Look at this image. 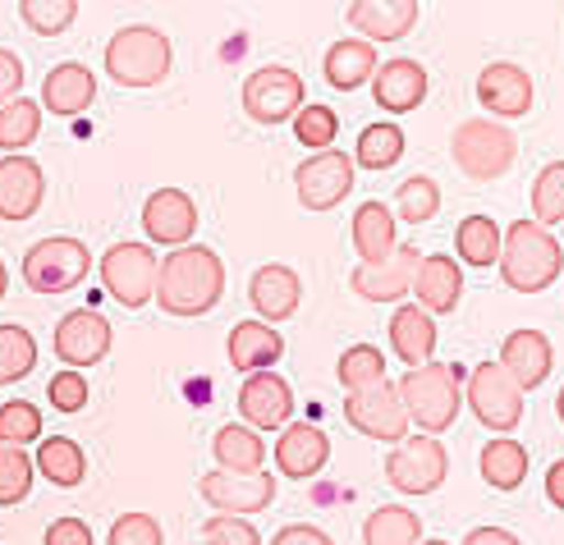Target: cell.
<instances>
[{"label":"cell","instance_id":"cell-1","mask_svg":"<svg viewBox=\"0 0 564 545\" xmlns=\"http://www.w3.org/2000/svg\"><path fill=\"white\" fill-rule=\"evenodd\" d=\"M225 294V262L203 248V243H184L175 252L161 257L156 271V303L165 317H207Z\"/></svg>","mask_w":564,"mask_h":545},{"label":"cell","instance_id":"cell-2","mask_svg":"<svg viewBox=\"0 0 564 545\" xmlns=\"http://www.w3.org/2000/svg\"><path fill=\"white\" fill-rule=\"evenodd\" d=\"M500 280L510 284L514 294H542L560 280L564 271V252L555 243V235L538 220H514L500 239Z\"/></svg>","mask_w":564,"mask_h":545},{"label":"cell","instance_id":"cell-3","mask_svg":"<svg viewBox=\"0 0 564 545\" xmlns=\"http://www.w3.org/2000/svg\"><path fill=\"white\" fill-rule=\"evenodd\" d=\"M171 61H175V46L152 23H129L106 42V74L120 88H156L171 74Z\"/></svg>","mask_w":564,"mask_h":545},{"label":"cell","instance_id":"cell-4","mask_svg":"<svg viewBox=\"0 0 564 545\" xmlns=\"http://www.w3.org/2000/svg\"><path fill=\"white\" fill-rule=\"evenodd\" d=\"M404 399V413L409 422H417V432L441 436L455 426L459 408H464V390H459V371L449 362H427V367H413L404 371V381L394 385Z\"/></svg>","mask_w":564,"mask_h":545},{"label":"cell","instance_id":"cell-5","mask_svg":"<svg viewBox=\"0 0 564 545\" xmlns=\"http://www.w3.org/2000/svg\"><path fill=\"white\" fill-rule=\"evenodd\" d=\"M88 271H93L88 243H78L69 235L37 239L33 248L23 252V266H19L23 284L33 294H69V290H78V284L88 280Z\"/></svg>","mask_w":564,"mask_h":545},{"label":"cell","instance_id":"cell-6","mask_svg":"<svg viewBox=\"0 0 564 545\" xmlns=\"http://www.w3.org/2000/svg\"><path fill=\"white\" fill-rule=\"evenodd\" d=\"M449 156H455V165L468 179L487 184V179H500L505 170L514 165L519 138L496 120H464V124H455V138H449Z\"/></svg>","mask_w":564,"mask_h":545},{"label":"cell","instance_id":"cell-7","mask_svg":"<svg viewBox=\"0 0 564 545\" xmlns=\"http://www.w3.org/2000/svg\"><path fill=\"white\" fill-rule=\"evenodd\" d=\"M156 271H161V257L148 243H116V248H106L97 262L106 294L129 312L148 307L156 298Z\"/></svg>","mask_w":564,"mask_h":545},{"label":"cell","instance_id":"cell-8","mask_svg":"<svg viewBox=\"0 0 564 545\" xmlns=\"http://www.w3.org/2000/svg\"><path fill=\"white\" fill-rule=\"evenodd\" d=\"M464 404L473 408V417L482 422L487 432H500V436H510L523 422V390L510 381V371H505L500 362H477L473 367Z\"/></svg>","mask_w":564,"mask_h":545},{"label":"cell","instance_id":"cell-9","mask_svg":"<svg viewBox=\"0 0 564 545\" xmlns=\"http://www.w3.org/2000/svg\"><path fill=\"white\" fill-rule=\"evenodd\" d=\"M307 106V88L303 78L285 65H267V69H252L243 78V110L248 120H258L267 129L294 120V115Z\"/></svg>","mask_w":564,"mask_h":545},{"label":"cell","instance_id":"cell-10","mask_svg":"<svg viewBox=\"0 0 564 545\" xmlns=\"http://www.w3.org/2000/svg\"><path fill=\"white\" fill-rule=\"evenodd\" d=\"M445 472H449V458H445V445L436 436H404L400 445L390 449V458H386V481L400 495H432V491H441Z\"/></svg>","mask_w":564,"mask_h":545},{"label":"cell","instance_id":"cell-11","mask_svg":"<svg viewBox=\"0 0 564 545\" xmlns=\"http://www.w3.org/2000/svg\"><path fill=\"white\" fill-rule=\"evenodd\" d=\"M354 175H358V165L354 156L345 152H317V156H307L299 170H294V188H299V203L307 211H335L345 203V197L354 193Z\"/></svg>","mask_w":564,"mask_h":545},{"label":"cell","instance_id":"cell-12","mask_svg":"<svg viewBox=\"0 0 564 545\" xmlns=\"http://www.w3.org/2000/svg\"><path fill=\"white\" fill-rule=\"evenodd\" d=\"M345 417L358 436L368 440H381V445H400L409 436V413H404V399L390 381L372 385V390H358L345 399Z\"/></svg>","mask_w":564,"mask_h":545},{"label":"cell","instance_id":"cell-13","mask_svg":"<svg viewBox=\"0 0 564 545\" xmlns=\"http://www.w3.org/2000/svg\"><path fill=\"white\" fill-rule=\"evenodd\" d=\"M197 495L207 500V509L216 513H235V519H248V513H262L275 504V477L271 472H207L197 481Z\"/></svg>","mask_w":564,"mask_h":545},{"label":"cell","instance_id":"cell-14","mask_svg":"<svg viewBox=\"0 0 564 545\" xmlns=\"http://www.w3.org/2000/svg\"><path fill=\"white\" fill-rule=\"evenodd\" d=\"M417 262H422L417 243H394V252L386 257V262H358L349 284H354V294L368 298V303H394V298L413 294Z\"/></svg>","mask_w":564,"mask_h":545},{"label":"cell","instance_id":"cell-15","mask_svg":"<svg viewBox=\"0 0 564 545\" xmlns=\"http://www.w3.org/2000/svg\"><path fill=\"white\" fill-rule=\"evenodd\" d=\"M110 339H116V335H110V321L101 317V312H93V307H74V312H65L61 326H55V335H51L55 358L69 362L74 371L101 362V358L110 353Z\"/></svg>","mask_w":564,"mask_h":545},{"label":"cell","instance_id":"cell-16","mask_svg":"<svg viewBox=\"0 0 564 545\" xmlns=\"http://www.w3.org/2000/svg\"><path fill=\"white\" fill-rule=\"evenodd\" d=\"M239 413H243V426H252V432H280V426H290L294 417L290 381L275 377V371H252L239 385Z\"/></svg>","mask_w":564,"mask_h":545},{"label":"cell","instance_id":"cell-17","mask_svg":"<svg viewBox=\"0 0 564 545\" xmlns=\"http://www.w3.org/2000/svg\"><path fill=\"white\" fill-rule=\"evenodd\" d=\"M46 179L33 156H0V220H33L42 211Z\"/></svg>","mask_w":564,"mask_h":545},{"label":"cell","instance_id":"cell-18","mask_svg":"<svg viewBox=\"0 0 564 545\" xmlns=\"http://www.w3.org/2000/svg\"><path fill=\"white\" fill-rule=\"evenodd\" d=\"M143 229L161 248H184L197 235V203L184 188H156L143 207Z\"/></svg>","mask_w":564,"mask_h":545},{"label":"cell","instance_id":"cell-19","mask_svg":"<svg viewBox=\"0 0 564 545\" xmlns=\"http://www.w3.org/2000/svg\"><path fill=\"white\" fill-rule=\"evenodd\" d=\"M477 101L491 110V120H519V115L532 110V78L528 69L496 61L477 74Z\"/></svg>","mask_w":564,"mask_h":545},{"label":"cell","instance_id":"cell-20","mask_svg":"<svg viewBox=\"0 0 564 545\" xmlns=\"http://www.w3.org/2000/svg\"><path fill=\"white\" fill-rule=\"evenodd\" d=\"M248 298H252V307H258V317L267 326H280V321H290L299 312L303 280H299L294 266H280V262L258 266V271H252V280H248Z\"/></svg>","mask_w":564,"mask_h":545},{"label":"cell","instance_id":"cell-21","mask_svg":"<svg viewBox=\"0 0 564 545\" xmlns=\"http://www.w3.org/2000/svg\"><path fill=\"white\" fill-rule=\"evenodd\" d=\"M326 464H330V440H326L322 426H313V422L280 426V440H275V468L280 472L294 477V481H307Z\"/></svg>","mask_w":564,"mask_h":545},{"label":"cell","instance_id":"cell-22","mask_svg":"<svg viewBox=\"0 0 564 545\" xmlns=\"http://www.w3.org/2000/svg\"><path fill=\"white\" fill-rule=\"evenodd\" d=\"M417 23V0H349V28L362 42H400Z\"/></svg>","mask_w":564,"mask_h":545},{"label":"cell","instance_id":"cell-23","mask_svg":"<svg viewBox=\"0 0 564 545\" xmlns=\"http://www.w3.org/2000/svg\"><path fill=\"white\" fill-rule=\"evenodd\" d=\"M413 294H417V307L432 312V317H445V312H455L459 298H464V271L455 257L445 252H432L417 262V275H413Z\"/></svg>","mask_w":564,"mask_h":545},{"label":"cell","instance_id":"cell-24","mask_svg":"<svg viewBox=\"0 0 564 545\" xmlns=\"http://www.w3.org/2000/svg\"><path fill=\"white\" fill-rule=\"evenodd\" d=\"M372 97L390 115H409V110H417L422 101H427V69H422L417 61H409V55L386 61L372 74Z\"/></svg>","mask_w":564,"mask_h":545},{"label":"cell","instance_id":"cell-25","mask_svg":"<svg viewBox=\"0 0 564 545\" xmlns=\"http://www.w3.org/2000/svg\"><path fill=\"white\" fill-rule=\"evenodd\" d=\"M551 339L542 330H514V335H505L500 344V367L510 371V381L528 394V390H538L546 377H551Z\"/></svg>","mask_w":564,"mask_h":545},{"label":"cell","instance_id":"cell-26","mask_svg":"<svg viewBox=\"0 0 564 545\" xmlns=\"http://www.w3.org/2000/svg\"><path fill=\"white\" fill-rule=\"evenodd\" d=\"M93 97H97V74L83 61H61L46 74V83H42V110L65 115V120H69V115L88 110Z\"/></svg>","mask_w":564,"mask_h":545},{"label":"cell","instance_id":"cell-27","mask_svg":"<svg viewBox=\"0 0 564 545\" xmlns=\"http://www.w3.org/2000/svg\"><path fill=\"white\" fill-rule=\"evenodd\" d=\"M390 349H394L400 362H409V371L427 367L432 353H436V317L432 312H422L417 303H404L390 317Z\"/></svg>","mask_w":564,"mask_h":545},{"label":"cell","instance_id":"cell-28","mask_svg":"<svg viewBox=\"0 0 564 545\" xmlns=\"http://www.w3.org/2000/svg\"><path fill=\"white\" fill-rule=\"evenodd\" d=\"M225 353H230V362L239 371H248V377H252V371H271L280 362V353H285V339H280V330L267 326V321H239L230 330V339H225Z\"/></svg>","mask_w":564,"mask_h":545},{"label":"cell","instance_id":"cell-29","mask_svg":"<svg viewBox=\"0 0 564 545\" xmlns=\"http://www.w3.org/2000/svg\"><path fill=\"white\" fill-rule=\"evenodd\" d=\"M377 74V46L362 37H345L326 51V83L340 92H358L362 83H372Z\"/></svg>","mask_w":564,"mask_h":545},{"label":"cell","instance_id":"cell-30","mask_svg":"<svg viewBox=\"0 0 564 545\" xmlns=\"http://www.w3.org/2000/svg\"><path fill=\"white\" fill-rule=\"evenodd\" d=\"M349 235H354V252H358V262H386V257L394 252V216L386 203H362L354 211V225H349Z\"/></svg>","mask_w":564,"mask_h":545},{"label":"cell","instance_id":"cell-31","mask_svg":"<svg viewBox=\"0 0 564 545\" xmlns=\"http://www.w3.org/2000/svg\"><path fill=\"white\" fill-rule=\"evenodd\" d=\"M212 454H216V464L225 472H262L267 440L252 432V426H243V422H225L216 432V440H212Z\"/></svg>","mask_w":564,"mask_h":545},{"label":"cell","instance_id":"cell-32","mask_svg":"<svg viewBox=\"0 0 564 545\" xmlns=\"http://www.w3.org/2000/svg\"><path fill=\"white\" fill-rule=\"evenodd\" d=\"M33 468L51 486H65V491H69V486H78L83 477H88V454H83V445L74 436H42Z\"/></svg>","mask_w":564,"mask_h":545},{"label":"cell","instance_id":"cell-33","mask_svg":"<svg viewBox=\"0 0 564 545\" xmlns=\"http://www.w3.org/2000/svg\"><path fill=\"white\" fill-rule=\"evenodd\" d=\"M528 477V449L514 436H496L482 449V481L491 491H519Z\"/></svg>","mask_w":564,"mask_h":545},{"label":"cell","instance_id":"cell-34","mask_svg":"<svg viewBox=\"0 0 564 545\" xmlns=\"http://www.w3.org/2000/svg\"><path fill=\"white\" fill-rule=\"evenodd\" d=\"M422 541V519L404 504H381L362 523V545H417Z\"/></svg>","mask_w":564,"mask_h":545},{"label":"cell","instance_id":"cell-35","mask_svg":"<svg viewBox=\"0 0 564 545\" xmlns=\"http://www.w3.org/2000/svg\"><path fill=\"white\" fill-rule=\"evenodd\" d=\"M37 133H42V101L14 97L0 106V152L6 156H19L23 148H33Z\"/></svg>","mask_w":564,"mask_h":545},{"label":"cell","instance_id":"cell-36","mask_svg":"<svg viewBox=\"0 0 564 545\" xmlns=\"http://www.w3.org/2000/svg\"><path fill=\"white\" fill-rule=\"evenodd\" d=\"M500 225L491 220V216H464L459 220V229H455V248H459V257L468 266H491V262H500Z\"/></svg>","mask_w":564,"mask_h":545},{"label":"cell","instance_id":"cell-37","mask_svg":"<svg viewBox=\"0 0 564 545\" xmlns=\"http://www.w3.org/2000/svg\"><path fill=\"white\" fill-rule=\"evenodd\" d=\"M33 367H37V339H33V330L6 321V326H0V390L23 381Z\"/></svg>","mask_w":564,"mask_h":545},{"label":"cell","instance_id":"cell-38","mask_svg":"<svg viewBox=\"0 0 564 545\" xmlns=\"http://www.w3.org/2000/svg\"><path fill=\"white\" fill-rule=\"evenodd\" d=\"M400 156H404V129L400 124H368L358 133L354 165H362V170H390Z\"/></svg>","mask_w":564,"mask_h":545},{"label":"cell","instance_id":"cell-39","mask_svg":"<svg viewBox=\"0 0 564 545\" xmlns=\"http://www.w3.org/2000/svg\"><path fill=\"white\" fill-rule=\"evenodd\" d=\"M436 211H441V188H436V179L413 175V179H404L400 188H394V207H390V216H394V220L427 225Z\"/></svg>","mask_w":564,"mask_h":545},{"label":"cell","instance_id":"cell-40","mask_svg":"<svg viewBox=\"0 0 564 545\" xmlns=\"http://www.w3.org/2000/svg\"><path fill=\"white\" fill-rule=\"evenodd\" d=\"M335 377H340V385L349 394L358 390H372L386 381V353L372 349V344H354V349L340 353V367H335Z\"/></svg>","mask_w":564,"mask_h":545},{"label":"cell","instance_id":"cell-41","mask_svg":"<svg viewBox=\"0 0 564 545\" xmlns=\"http://www.w3.org/2000/svg\"><path fill=\"white\" fill-rule=\"evenodd\" d=\"M33 458H28L19 445H0V509H14L28 500V491H33Z\"/></svg>","mask_w":564,"mask_h":545},{"label":"cell","instance_id":"cell-42","mask_svg":"<svg viewBox=\"0 0 564 545\" xmlns=\"http://www.w3.org/2000/svg\"><path fill=\"white\" fill-rule=\"evenodd\" d=\"M19 19L33 28L37 37H61L78 19V0H19Z\"/></svg>","mask_w":564,"mask_h":545},{"label":"cell","instance_id":"cell-43","mask_svg":"<svg viewBox=\"0 0 564 545\" xmlns=\"http://www.w3.org/2000/svg\"><path fill=\"white\" fill-rule=\"evenodd\" d=\"M532 220L560 225L564 220V161H551L538 179H532Z\"/></svg>","mask_w":564,"mask_h":545},{"label":"cell","instance_id":"cell-44","mask_svg":"<svg viewBox=\"0 0 564 545\" xmlns=\"http://www.w3.org/2000/svg\"><path fill=\"white\" fill-rule=\"evenodd\" d=\"M42 440V408L28 399H10L0 404V445H37Z\"/></svg>","mask_w":564,"mask_h":545},{"label":"cell","instance_id":"cell-45","mask_svg":"<svg viewBox=\"0 0 564 545\" xmlns=\"http://www.w3.org/2000/svg\"><path fill=\"white\" fill-rule=\"evenodd\" d=\"M335 133H340V115H335L330 106H317V101H307L299 115H294V138L303 142V148H313V152H326Z\"/></svg>","mask_w":564,"mask_h":545},{"label":"cell","instance_id":"cell-46","mask_svg":"<svg viewBox=\"0 0 564 545\" xmlns=\"http://www.w3.org/2000/svg\"><path fill=\"white\" fill-rule=\"evenodd\" d=\"M46 399H51L55 413H83V408H88V377L74 371V367L55 371L51 385H46Z\"/></svg>","mask_w":564,"mask_h":545},{"label":"cell","instance_id":"cell-47","mask_svg":"<svg viewBox=\"0 0 564 545\" xmlns=\"http://www.w3.org/2000/svg\"><path fill=\"white\" fill-rule=\"evenodd\" d=\"M106 545H165V532L152 513H124V519L110 523Z\"/></svg>","mask_w":564,"mask_h":545},{"label":"cell","instance_id":"cell-48","mask_svg":"<svg viewBox=\"0 0 564 545\" xmlns=\"http://www.w3.org/2000/svg\"><path fill=\"white\" fill-rule=\"evenodd\" d=\"M203 545H262V536L248 519H235V513H212V519L203 523Z\"/></svg>","mask_w":564,"mask_h":545},{"label":"cell","instance_id":"cell-49","mask_svg":"<svg viewBox=\"0 0 564 545\" xmlns=\"http://www.w3.org/2000/svg\"><path fill=\"white\" fill-rule=\"evenodd\" d=\"M42 545H97V541H93V527L69 513V519H55V523L46 527Z\"/></svg>","mask_w":564,"mask_h":545},{"label":"cell","instance_id":"cell-50","mask_svg":"<svg viewBox=\"0 0 564 545\" xmlns=\"http://www.w3.org/2000/svg\"><path fill=\"white\" fill-rule=\"evenodd\" d=\"M23 92V61L14 51H0V106Z\"/></svg>","mask_w":564,"mask_h":545},{"label":"cell","instance_id":"cell-51","mask_svg":"<svg viewBox=\"0 0 564 545\" xmlns=\"http://www.w3.org/2000/svg\"><path fill=\"white\" fill-rule=\"evenodd\" d=\"M271 545H335V541L313 523H290V527H280L271 536Z\"/></svg>","mask_w":564,"mask_h":545},{"label":"cell","instance_id":"cell-52","mask_svg":"<svg viewBox=\"0 0 564 545\" xmlns=\"http://www.w3.org/2000/svg\"><path fill=\"white\" fill-rule=\"evenodd\" d=\"M464 545H523L514 532H505V527H473L464 536Z\"/></svg>","mask_w":564,"mask_h":545},{"label":"cell","instance_id":"cell-53","mask_svg":"<svg viewBox=\"0 0 564 545\" xmlns=\"http://www.w3.org/2000/svg\"><path fill=\"white\" fill-rule=\"evenodd\" d=\"M546 500L555 509H564V458H560V464H551V472H546Z\"/></svg>","mask_w":564,"mask_h":545},{"label":"cell","instance_id":"cell-54","mask_svg":"<svg viewBox=\"0 0 564 545\" xmlns=\"http://www.w3.org/2000/svg\"><path fill=\"white\" fill-rule=\"evenodd\" d=\"M6 290H10V271H6V262H0V298H6Z\"/></svg>","mask_w":564,"mask_h":545},{"label":"cell","instance_id":"cell-55","mask_svg":"<svg viewBox=\"0 0 564 545\" xmlns=\"http://www.w3.org/2000/svg\"><path fill=\"white\" fill-rule=\"evenodd\" d=\"M555 413H560V422H564V390H560V399H555Z\"/></svg>","mask_w":564,"mask_h":545},{"label":"cell","instance_id":"cell-56","mask_svg":"<svg viewBox=\"0 0 564 545\" xmlns=\"http://www.w3.org/2000/svg\"><path fill=\"white\" fill-rule=\"evenodd\" d=\"M417 545H449V541H441V536H427V541H417Z\"/></svg>","mask_w":564,"mask_h":545}]
</instances>
